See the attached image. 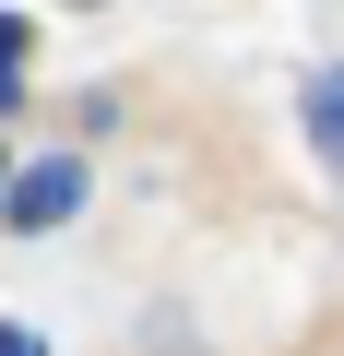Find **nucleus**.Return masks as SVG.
Instances as JSON below:
<instances>
[{
    "label": "nucleus",
    "mask_w": 344,
    "mask_h": 356,
    "mask_svg": "<svg viewBox=\"0 0 344 356\" xmlns=\"http://www.w3.org/2000/svg\"><path fill=\"white\" fill-rule=\"evenodd\" d=\"M72 214H83V154H36V166L0 178V226H13V238H48Z\"/></svg>",
    "instance_id": "nucleus-1"
},
{
    "label": "nucleus",
    "mask_w": 344,
    "mask_h": 356,
    "mask_svg": "<svg viewBox=\"0 0 344 356\" xmlns=\"http://www.w3.org/2000/svg\"><path fill=\"white\" fill-rule=\"evenodd\" d=\"M309 143L344 166V72H309Z\"/></svg>",
    "instance_id": "nucleus-2"
},
{
    "label": "nucleus",
    "mask_w": 344,
    "mask_h": 356,
    "mask_svg": "<svg viewBox=\"0 0 344 356\" xmlns=\"http://www.w3.org/2000/svg\"><path fill=\"white\" fill-rule=\"evenodd\" d=\"M24 48H36V24H24V13H0V119L24 107Z\"/></svg>",
    "instance_id": "nucleus-3"
},
{
    "label": "nucleus",
    "mask_w": 344,
    "mask_h": 356,
    "mask_svg": "<svg viewBox=\"0 0 344 356\" xmlns=\"http://www.w3.org/2000/svg\"><path fill=\"white\" fill-rule=\"evenodd\" d=\"M0 356H48V332L36 321H0Z\"/></svg>",
    "instance_id": "nucleus-4"
},
{
    "label": "nucleus",
    "mask_w": 344,
    "mask_h": 356,
    "mask_svg": "<svg viewBox=\"0 0 344 356\" xmlns=\"http://www.w3.org/2000/svg\"><path fill=\"white\" fill-rule=\"evenodd\" d=\"M72 13H95V0H72Z\"/></svg>",
    "instance_id": "nucleus-5"
},
{
    "label": "nucleus",
    "mask_w": 344,
    "mask_h": 356,
    "mask_svg": "<svg viewBox=\"0 0 344 356\" xmlns=\"http://www.w3.org/2000/svg\"><path fill=\"white\" fill-rule=\"evenodd\" d=\"M0 178H13V154H0Z\"/></svg>",
    "instance_id": "nucleus-6"
}]
</instances>
